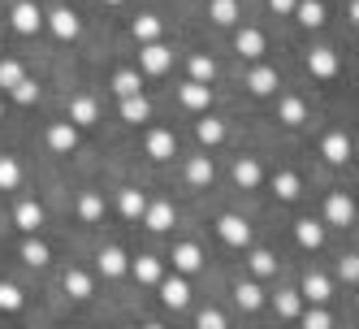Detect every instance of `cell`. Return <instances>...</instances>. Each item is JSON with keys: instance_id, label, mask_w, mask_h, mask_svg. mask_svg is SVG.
I'll return each instance as SVG.
<instances>
[{"instance_id": "4fadbf2b", "label": "cell", "mask_w": 359, "mask_h": 329, "mask_svg": "<svg viewBox=\"0 0 359 329\" xmlns=\"http://www.w3.org/2000/svg\"><path fill=\"white\" fill-rule=\"evenodd\" d=\"M143 147H147L151 161H169V156H177V135L165 130V126H151L147 139H143Z\"/></svg>"}, {"instance_id": "9a60e30c", "label": "cell", "mask_w": 359, "mask_h": 329, "mask_svg": "<svg viewBox=\"0 0 359 329\" xmlns=\"http://www.w3.org/2000/svg\"><path fill=\"white\" fill-rule=\"evenodd\" d=\"M126 269H130V256H126L117 243L100 247V256H95V273L100 277H126Z\"/></svg>"}, {"instance_id": "ac0fdd59", "label": "cell", "mask_w": 359, "mask_h": 329, "mask_svg": "<svg viewBox=\"0 0 359 329\" xmlns=\"http://www.w3.org/2000/svg\"><path fill=\"white\" fill-rule=\"evenodd\" d=\"M61 286H65L69 299H91V295H95V277H91L87 269H79V264H69V269L61 273Z\"/></svg>"}, {"instance_id": "f35d334b", "label": "cell", "mask_w": 359, "mask_h": 329, "mask_svg": "<svg viewBox=\"0 0 359 329\" xmlns=\"http://www.w3.org/2000/svg\"><path fill=\"white\" fill-rule=\"evenodd\" d=\"M273 312H277V321H299V312H303L299 290H277L273 295Z\"/></svg>"}, {"instance_id": "3957f363", "label": "cell", "mask_w": 359, "mask_h": 329, "mask_svg": "<svg viewBox=\"0 0 359 329\" xmlns=\"http://www.w3.org/2000/svg\"><path fill=\"white\" fill-rule=\"evenodd\" d=\"M9 27L18 35H39L43 31V9L35 5V0H13L9 5Z\"/></svg>"}, {"instance_id": "4316f807", "label": "cell", "mask_w": 359, "mask_h": 329, "mask_svg": "<svg viewBox=\"0 0 359 329\" xmlns=\"http://www.w3.org/2000/svg\"><path fill=\"white\" fill-rule=\"evenodd\" d=\"M143 208H147V195H143L139 187H121V191H117V213H121L126 221H139Z\"/></svg>"}, {"instance_id": "83f0119b", "label": "cell", "mask_w": 359, "mask_h": 329, "mask_svg": "<svg viewBox=\"0 0 359 329\" xmlns=\"http://www.w3.org/2000/svg\"><path fill=\"white\" fill-rule=\"evenodd\" d=\"M109 87H113V95H117V100L143 95V74H139V69H117L113 79H109Z\"/></svg>"}, {"instance_id": "f907efd6", "label": "cell", "mask_w": 359, "mask_h": 329, "mask_svg": "<svg viewBox=\"0 0 359 329\" xmlns=\"http://www.w3.org/2000/svg\"><path fill=\"white\" fill-rule=\"evenodd\" d=\"M0 117H5V109H0Z\"/></svg>"}, {"instance_id": "e0dca14e", "label": "cell", "mask_w": 359, "mask_h": 329, "mask_svg": "<svg viewBox=\"0 0 359 329\" xmlns=\"http://www.w3.org/2000/svg\"><path fill=\"white\" fill-rule=\"evenodd\" d=\"M229 178H234V187H243V191H255V187L264 182V165L255 161V156H238L234 169H229Z\"/></svg>"}, {"instance_id": "d6986e66", "label": "cell", "mask_w": 359, "mask_h": 329, "mask_svg": "<svg viewBox=\"0 0 359 329\" xmlns=\"http://www.w3.org/2000/svg\"><path fill=\"white\" fill-rule=\"evenodd\" d=\"M243 87H247L251 95H273V91L281 87V74H277L273 65H255V69H247Z\"/></svg>"}, {"instance_id": "5b68a950", "label": "cell", "mask_w": 359, "mask_h": 329, "mask_svg": "<svg viewBox=\"0 0 359 329\" xmlns=\"http://www.w3.org/2000/svg\"><path fill=\"white\" fill-rule=\"evenodd\" d=\"M169 260H173V273H177V277H195L203 264H208L203 247L191 243V239H187V243H173V256H169Z\"/></svg>"}, {"instance_id": "f1b7e54d", "label": "cell", "mask_w": 359, "mask_h": 329, "mask_svg": "<svg viewBox=\"0 0 359 329\" xmlns=\"http://www.w3.org/2000/svg\"><path fill=\"white\" fill-rule=\"evenodd\" d=\"M277 121L281 126H303L307 121V100L303 95H281L277 100Z\"/></svg>"}, {"instance_id": "44dd1931", "label": "cell", "mask_w": 359, "mask_h": 329, "mask_svg": "<svg viewBox=\"0 0 359 329\" xmlns=\"http://www.w3.org/2000/svg\"><path fill=\"white\" fill-rule=\"evenodd\" d=\"M48 147H53L57 152V156H69V152L74 147H79V130H74V126L69 121H53V126H48Z\"/></svg>"}, {"instance_id": "484cf974", "label": "cell", "mask_w": 359, "mask_h": 329, "mask_svg": "<svg viewBox=\"0 0 359 329\" xmlns=\"http://www.w3.org/2000/svg\"><path fill=\"white\" fill-rule=\"evenodd\" d=\"M18 256H22V264H27V269H48V260H53V247H48L43 239H22Z\"/></svg>"}, {"instance_id": "8992f818", "label": "cell", "mask_w": 359, "mask_h": 329, "mask_svg": "<svg viewBox=\"0 0 359 329\" xmlns=\"http://www.w3.org/2000/svg\"><path fill=\"white\" fill-rule=\"evenodd\" d=\"M43 27L53 31L57 39H65V43L83 35V22H79V13H74V9H65V5H57V9H48V13H43Z\"/></svg>"}, {"instance_id": "8fae6325", "label": "cell", "mask_w": 359, "mask_h": 329, "mask_svg": "<svg viewBox=\"0 0 359 329\" xmlns=\"http://www.w3.org/2000/svg\"><path fill=\"white\" fill-rule=\"evenodd\" d=\"M299 299H307L312 308H320V303L333 299V282H329L320 269H307V273H303V286H299Z\"/></svg>"}, {"instance_id": "f6af8a7d", "label": "cell", "mask_w": 359, "mask_h": 329, "mask_svg": "<svg viewBox=\"0 0 359 329\" xmlns=\"http://www.w3.org/2000/svg\"><path fill=\"white\" fill-rule=\"evenodd\" d=\"M338 277H342L346 286H355V282H359V256H355V251H346V256L338 260Z\"/></svg>"}, {"instance_id": "d6a6232c", "label": "cell", "mask_w": 359, "mask_h": 329, "mask_svg": "<svg viewBox=\"0 0 359 329\" xmlns=\"http://www.w3.org/2000/svg\"><path fill=\"white\" fill-rule=\"evenodd\" d=\"M187 182H191V187H212V182H217L212 156H191V161H187Z\"/></svg>"}, {"instance_id": "4dcf8cb0", "label": "cell", "mask_w": 359, "mask_h": 329, "mask_svg": "<svg viewBox=\"0 0 359 329\" xmlns=\"http://www.w3.org/2000/svg\"><path fill=\"white\" fill-rule=\"evenodd\" d=\"M130 35H135L139 43H156V39L165 35V22H161L156 13H139V18L130 22Z\"/></svg>"}, {"instance_id": "816d5d0a", "label": "cell", "mask_w": 359, "mask_h": 329, "mask_svg": "<svg viewBox=\"0 0 359 329\" xmlns=\"http://www.w3.org/2000/svg\"><path fill=\"white\" fill-rule=\"evenodd\" d=\"M130 329H139V325H130Z\"/></svg>"}, {"instance_id": "30bf717a", "label": "cell", "mask_w": 359, "mask_h": 329, "mask_svg": "<svg viewBox=\"0 0 359 329\" xmlns=\"http://www.w3.org/2000/svg\"><path fill=\"white\" fill-rule=\"evenodd\" d=\"M65 121L74 126V130H87V126H95V121H100V100H95V95H69Z\"/></svg>"}, {"instance_id": "836d02e7", "label": "cell", "mask_w": 359, "mask_h": 329, "mask_svg": "<svg viewBox=\"0 0 359 329\" xmlns=\"http://www.w3.org/2000/svg\"><path fill=\"white\" fill-rule=\"evenodd\" d=\"M273 195L290 204V199H299V195H303V178H299L294 169H277V173H273Z\"/></svg>"}, {"instance_id": "52a82bcc", "label": "cell", "mask_w": 359, "mask_h": 329, "mask_svg": "<svg viewBox=\"0 0 359 329\" xmlns=\"http://www.w3.org/2000/svg\"><path fill=\"white\" fill-rule=\"evenodd\" d=\"M151 234H165V230H173V221H177V208H173V199H147V208H143V217H139Z\"/></svg>"}, {"instance_id": "d4e9b609", "label": "cell", "mask_w": 359, "mask_h": 329, "mask_svg": "<svg viewBox=\"0 0 359 329\" xmlns=\"http://www.w3.org/2000/svg\"><path fill=\"white\" fill-rule=\"evenodd\" d=\"M234 303H238L243 312H260L264 303H269V295H264V286L255 282V277H247V282H238V286H234Z\"/></svg>"}, {"instance_id": "d590c367", "label": "cell", "mask_w": 359, "mask_h": 329, "mask_svg": "<svg viewBox=\"0 0 359 329\" xmlns=\"http://www.w3.org/2000/svg\"><path fill=\"white\" fill-rule=\"evenodd\" d=\"M208 18L217 27H238L243 22V5L238 0H208Z\"/></svg>"}, {"instance_id": "c3c4849f", "label": "cell", "mask_w": 359, "mask_h": 329, "mask_svg": "<svg viewBox=\"0 0 359 329\" xmlns=\"http://www.w3.org/2000/svg\"><path fill=\"white\" fill-rule=\"evenodd\" d=\"M100 5H109V9H121V5H126V0H100Z\"/></svg>"}, {"instance_id": "ab89813d", "label": "cell", "mask_w": 359, "mask_h": 329, "mask_svg": "<svg viewBox=\"0 0 359 329\" xmlns=\"http://www.w3.org/2000/svg\"><path fill=\"white\" fill-rule=\"evenodd\" d=\"M22 178H27L22 161H18V156H0V191H18Z\"/></svg>"}, {"instance_id": "6da1fadb", "label": "cell", "mask_w": 359, "mask_h": 329, "mask_svg": "<svg viewBox=\"0 0 359 329\" xmlns=\"http://www.w3.org/2000/svg\"><path fill=\"white\" fill-rule=\"evenodd\" d=\"M173 69V48L169 43H139V74L143 79H161V74Z\"/></svg>"}, {"instance_id": "ee69618b", "label": "cell", "mask_w": 359, "mask_h": 329, "mask_svg": "<svg viewBox=\"0 0 359 329\" xmlns=\"http://www.w3.org/2000/svg\"><path fill=\"white\" fill-rule=\"evenodd\" d=\"M299 325L303 329H333V316L325 308H307V312H299Z\"/></svg>"}, {"instance_id": "7bdbcfd3", "label": "cell", "mask_w": 359, "mask_h": 329, "mask_svg": "<svg viewBox=\"0 0 359 329\" xmlns=\"http://www.w3.org/2000/svg\"><path fill=\"white\" fill-rule=\"evenodd\" d=\"M195 329H229V321H225L221 308H199L195 312Z\"/></svg>"}, {"instance_id": "74e56055", "label": "cell", "mask_w": 359, "mask_h": 329, "mask_svg": "<svg viewBox=\"0 0 359 329\" xmlns=\"http://www.w3.org/2000/svg\"><path fill=\"white\" fill-rule=\"evenodd\" d=\"M187 69H191V83H203V87L217 79V61L208 53H191L187 57Z\"/></svg>"}, {"instance_id": "2e32d148", "label": "cell", "mask_w": 359, "mask_h": 329, "mask_svg": "<svg viewBox=\"0 0 359 329\" xmlns=\"http://www.w3.org/2000/svg\"><path fill=\"white\" fill-rule=\"evenodd\" d=\"M177 105L182 109H191V113H208L212 109V87H203V83H182L177 87Z\"/></svg>"}, {"instance_id": "cb8c5ba5", "label": "cell", "mask_w": 359, "mask_h": 329, "mask_svg": "<svg viewBox=\"0 0 359 329\" xmlns=\"http://www.w3.org/2000/svg\"><path fill=\"white\" fill-rule=\"evenodd\" d=\"M294 243H299L303 251H320V247H325V225L312 221V217H299V221H294Z\"/></svg>"}, {"instance_id": "7a4b0ae2", "label": "cell", "mask_w": 359, "mask_h": 329, "mask_svg": "<svg viewBox=\"0 0 359 329\" xmlns=\"http://www.w3.org/2000/svg\"><path fill=\"white\" fill-rule=\"evenodd\" d=\"M217 239L225 243V247H251V221L247 217H238V213H221L217 217Z\"/></svg>"}, {"instance_id": "681fc988", "label": "cell", "mask_w": 359, "mask_h": 329, "mask_svg": "<svg viewBox=\"0 0 359 329\" xmlns=\"http://www.w3.org/2000/svg\"><path fill=\"white\" fill-rule=\"evenodd\" d=\"M143 329H165V325H156V321H147V325H143Z\"/></svg>"}, {"instance_id": "bcb514c9", "label": "cell", "mask_w": 359, "mask_h": 329, "mask_svg": "<svg viewBox=\"0 0 359 329\" xmlns=\"http://www.w3.org/2000/svg\"><path fill=\"white\" fill-rule=\"evenodd\" d=\"M9 95L18 100V105H35V100H39V83H35V79H22Z\"/></svg>"}, {"instance_id": "e575fe53", "label": "cell", "mask_w": 359, "mask_h": 329, "mask_svg": "<svg viewBox=\"0 0 359 329\" xmlns=\"http://www.w3.org/2000/svg\"><path fill=\"white\" fill-rule=\"evenodd\" d=\"M299 27H307V31H316V27H325V0H299L294 5V13H290Z\"/></svg>"}, {"instance_id": "ba28073f", "label": "cell", "mask_w": 359, "mask_h": 329, "mask_svg": "<svg viewBox=\"0 0 359 329\" xmlns=\"http://www.w3.org/2000/svg\"><path fill=\"white\" fill-rule=\"evenodd\" d=\"M325 225H338V230L355 225V199L346 191H329L325 195Z\"/></svg>"}, {"instance_id": "60d3db41", "label": "cell", "mask_w": 359, "mask_h": 329, "mask_svg": "<svg viewBox=\"0 0 359 329\" xmlns=\"http://www.w3.org/2000/svg\"><path fill=\"white\" fill-rule=\"evenodd\" d=\"M22 308H27V295H22L18 282H0V312L5 316H18Z\"/></svg>"}, {"instance_id": "8d00e7d4", "label": "cell", "mask_w": 359, "mask_h": 329, "mask_svg": "<svg viewBox=\"0 0 359 329\" xmlns=\"http://www.w3.org/2000/svg\"><path fill=\"white\" fill-rule=\"evenodd\" d=\"M117 113H121V121L143 126V121H151V100L147 95H130V100H121V105H117Z\"/></svg>"}, {"instance_id": "9c48e42d", "label": "cell", "mask_w": 359, "mask_h": 329, "mask_svg": "<svg viewBox=\"0 0 359 329\" xmlns=\"http://www.w3.org/2000/svg\"><path fill=\"white\" fill-rule=\"evenodd\" d=\"M234 53H238L243 61H260V57L269 53L264 31H260V27H234Z\"/></svg>"}, {"instance_id": "f546056e", "label": "cell", "mask_w": 359, "mask_h": 329, "mask_svg": "<svg viewBox=\"0 0 359 329\" xmlns=\"http://www.w3.org/2000/svg\"><path fill=\"white\" fill-rule=\"evenodd\" d=\"M74 213H79L83 225L104 221V195H100V191H83V195H79V204H74Z\"/></svg>"}, {"instance_id": "b9f144b4", "label": "cell", "mask_w": 359, "mask_h": 329, "mask_svg": "<svg viewBox=\"0 0 359 329\" xmlns=\"http://www.w3.org/2000/svg\"><path fill=\"white\" fill-rule=\"evenodd\" d=\"M22 79H27V69H22V61H13V57H0V91H13Z\"/></svg>"}, {"instance_id": "603a6c76", "label": "cell", "mask_w": 359, "mask_h": 329, "mask_svg": "<svg viewBox=\"0 0 359 329\" xmlns=\"http://www.w3.org/2000/svg\"><path fill=\"white\" fill-rule=\"evenodd\" d=\"M320 156H325L329 165H346V161H351V139H346V130H329V135L320 139Z\"/></svg>"}, {"instance_id": "277c9868", "label": "cell", "mask_w": 359, "mask_h": 329, "mask_svg": "<svg viewBox=\"0 0 359 329\" xmlns=\"http://www.w3.org/2000/svg\"><path fill=\"white\" fill-rule=\"evenodd\" d=\"M156 290H161V303H165V308H173V312H182V308H191V277H177V273H165L161 282H156Z\"/></svg>"}, {"instance_id": "ffe728a7", "label": "cell", "mask_w": 359, "mask_h": 329, "mask_svg": "<svg viewBox=\"0 0 359 329\" xmlns=\"http://www.w3.org/2000/svg\"><path fill=\"white\" fill-rule=\"evenodd\" d=\"M126 273H130L139 286H156L161 277H165V260H161V256H135Z\"/></svg>"}, {"instance_id": "7402d4cb", "label": "cell", "mask_w": 359, "mask_h": 329, "mask_svg": "<svg viewBox=\"0 0 359 329\" xmlns=\"http://www.w3.org/2000/svg\"><path fill=\"white\" fill-rule=\"evenodd\" d=\"M277 256H273V251L269 247H247V269H251V277H255V282H264V277H277Z\"/></svg>"}, {"instance_id": "1f68e13d", "label": "cell", "mask_w": 359, "mask_h": 329, "mask_svg": "<svg viewBox=\"0 0 359 329\" xmlns=\"http://www.w3.org/2000/svg\"><path fill=\"white\" fill-rule=\"evenodd\" d=\"M195 139H199L203 147H217V143L229 139V126L217 121V117H199V121H195Z\"/></svg>"}, {"instance_id": "7c38bea8", "label": "cell", "mask_w": 359, "mask_h": 329, "mask_svg": "<svg viewBox=\"0 0 359 329\" xmlns=\"http://www.w3.org/2000/svg\"><path fill=\"white\" fill-rule=\"evenodd\" d=\"M338 53H333V48H312V53H307V74H312V79H320V83H333L338 79Z\"/></svg>"}, {"instance_id": "5bb4252c", "label": "cell", "mask_w": 359, "mask_h": 329, "mask_svg": "<svg viewBox=\"0 0 359 329\" xmlns=\"http://www.w3.org/2000/svg\"><path fill=\"white\" fill-rule=\"evenodd\" d=\"M13 225L27 239H35L43 230V204H35V199H18V208H13Z\"/></svg>"}, {"instance_id": "7dc6e473", "label": "cell", "mask_w": 359, "mask_h": 329, "mask_svg": "<svg viewBox=\"0 0 359 329\" xmlns=\"http://www.w3.org/2000/svg\"><path fill=\"white\" fill-rule=\"evenodd\" d=\"M294 5H299V0H269V9H273L277 18H290V13H294Z\"/></svg>"}]
</instances>
